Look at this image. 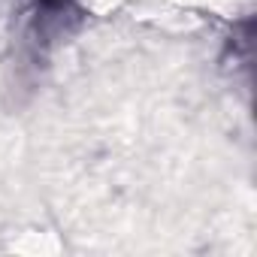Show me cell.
<instances>
[{"instance_id": "1", "label": "cell", "mask_w": 257, "mask_h": 257, "mask_svg": "<svg viewBox=\"0 0 257 257\" xmlns=\"http://www.w3.org/2000/svg\"><path fill=\"white\" fill-rule=\"evenodd\" d=\"M88 22L79 0H28L25 10V52L31 64L46 61L55 49L70 43Z\"/></svg>"}]
</instances>
